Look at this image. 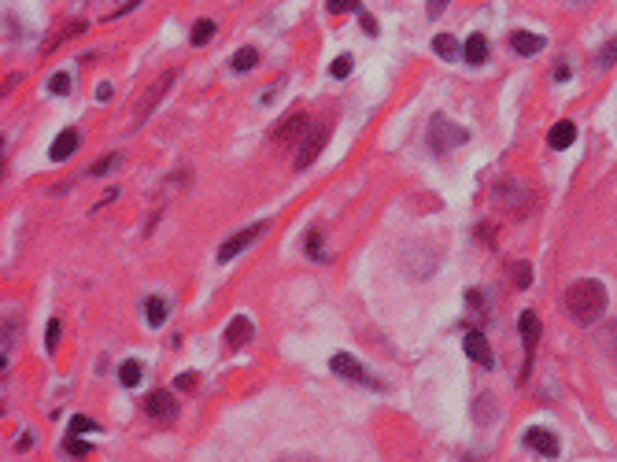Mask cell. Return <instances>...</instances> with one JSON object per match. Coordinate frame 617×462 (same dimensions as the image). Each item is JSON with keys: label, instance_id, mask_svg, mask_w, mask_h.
I'll return each mask as SVG.
<instances>
[{"label": "cell", "instance_id": "cell-1", "mask_svg": "<svg viewBox=\"0 0 617 462\" xmlns=\"http://www.w3.org/2000/svg\"><path fill=\"white\" fill-rule=\"evenodd\" d=\"M566 311L580 326H595L606 315V285L595 277H580L566 288Z\"/></svg>", "mask_w": 617, "mask_h": 462}, {"label": "cell", "instance_id": "cell-2", "mask_svg": "<svg viewBox=\"0 0 617 462\" xmlns=\"http://www.w3.org/2000/svg\"><path fill=\"white\" fill-rule=\"evenodd\" d=\"M425 141H429V148L436 156H443V152H451V148L466 145L470 141V130H466V126H459V122H451L448 115H432L429 130H425Z\"/></svg>", "mask_w": 617, "mask_h": 462}, {"label": "cell", "instance_id": "cell-3", "mask_svg": "<svg viewBox=\"0 0 617 462\" xmlns=\"http://www.w3.org/2000/svg\"><path fill=\"white\" fill-rule=\"evenodd\" d=\"M329 370H333V373H340V378H344V381H351V385L381 389V381H374V378H370V370H366L355 355H348V351H337V355L329 359Z\"/></svg>", "mask_w": 617, "mask_h": 462}, {"label": "cell", "instance_id": "cell-4", "mask_svg": "<svg viewBox=\"0 0 617 462\" xmlns=\"http://www.w3.org/2000/svg\"><path fill=\"white\" fill-rule=\"evenodd\" d=\"M326 141H329V126H311V133L300 141V152H296V170H307L315 159L322 156V148H326Z\"/></svg>", "mask_w": 617, "mask_h": 462}, {"label": "cell", "instance_id": "cell-5", "mask_svg": "<svg viewBox=\"0 0 617 462\" xmlns=\"http://www.w3.org/2000/svg\"><path fill=\"white\" fill-rule=\"evenodd\" d=\"M266 225H270V222H255V225H248V230L233 233V237L219 248V263H233L237 255H241V252L248 248V244H255L259 237H263V233H266Z\"/></svg>", "mask_w": 617, "mask_h": 462}, {"label": "cell", "instance_id": "cell-6", "mask_svg": "<svg viewBox=\"0 0 617 462\" xmlns=\"http://www.w3.org/2000/svg\"><path fill=\"white\" fill-rule=\"evenodd\" d=\"M145 411L151 422H174L178 418V400H174V392H167V389H156L145 400Z\"/></svg>", "mask_w": 617, "mask_h": 462}, {"label": "cell", "instance_id": "cell-7", "mask_svg": "<svg viewBox=\"0 0 617 462\" xmlns=\"http://www.w3.org/2000/svg\"><path fill=\"white\" fill-rule=\"evenodd\" d=\"M525 447L528 451H536V455H544V459H558V436L551 433V429H540V425H533V429H525Z\"/></svg>", "mask_w": 617, "mask_h": 462}, {"label": "cell", "instance_id": "cell-8", "mask_svg": "<svg viewBox=\"0 0 617 462\" xmlns=\"http://www.w3.org/2000/svg\"><path fill=\"white\" fill-rule=\"evenodd\" d=\"M303 130H307V111H288V119L274 126L270 141L274 145H288V141H303Z\"/></svg>", "mask_w": 617, "mask_h": 462}, {"label": "cell", "instance_id": "cell-9", "mask_svg": "<svg viewBox=\"0 0 617 462\" xmlns=\"http://www.w3.org/2000/svg\"><path fill=\"white\" fill-rule=\"evenodd\" d=\"M462 348H466V355H470L473 362H481L484 370H492V367H495L492 344H488V337H484L481 329H470V333H466V340H462Z\"/></svg>", "mask_w": 617, "mask_h": 462}, {"label": "cell", "instance_id": "cell-10", "mask_svg": "<svg viewBox=\"0 0 617 462\" xmlns=\"http://www.w3.org/2000/svg\"><path fill=\"white\" fill-rule=\"evenodd\" d=\"M255 337V322L248 315H237L230 318V326H225V348H244V344H252Z\"/></svg>", "mask_w": 617, "mask_h": 462}, {"label": "cell", "instance_id": "cell-11", "mask_svg": "<svg viewBox=\"0 0 617 462\" xmlns=\"http://www.w3.org/2000/svg\"><path fill=\"white\" fill-rule=\"evenodd\" d=\"M174 78H178V74H174V71H167L163 78H159V82L148 89V96H145V100H140V107H137V126H145V119L151 115V107H156V104L167 96V89H170V82H174Z\"/></svg>", "mask_w": 617, "mask_h": 462}, {"label": "cell", "instance_id": "cell-12", "mask_svg": "<svg viewBox=\"0 0 617 462\" xmlns=\"http://www.w3.org/2000/svg\"><path fill=\"white\" fill-rule=\"evenodd\" d=\"M78 145H82V133H78V130H63V133L56 137V141H52L48 159H52V163H63L67 156L78 152Z\"/></svg>", "mask_w": 617, "mask_h": 462}, {"label": "cell", "instance_id": "cell-13", "mask_svg": "<svg viewBox=\"0 0 617 462\" xmlns=\"http://www.w3.org/2000/svg\"><path fill=\"white\" fill-rule=\"evenodd\" d=\"M510 48L517 52V56H536V52L547 48V41L540 34H528V30H514V34H510Z\"/></svg>", "mask_w": 617, "mask_h": 462}, {"label": "cell", "instance_id": "cell-14", "mask_svg": "<svg viewBox=\"0 0 617 462\" xmlns=\"http://www.w3.org/2000/svg\"><path fill=\"white\" fill-rule=\"evenodd\" d=\"M577 141V126H573L569 119H562V122H555L551 126V133H547V145L555 148V152H566V148Z\"/></svg>", "mask_w": 617, "mask_h": 462}, {"label": "cell", "instance_id": "cell-15", "mask_svg": "<svg viewBox=\"0 0 617 462\" xmlns=\"http://www.w3.org/2000/svg\"><path fill=\"white\" fill-rule=\"evenodd\" d=\"M517 329H522V340H525V355L533 359V348H536V340H540V318H536V311H522Z\"/></svg>", "mask_w": 617, "mask_h": 462}, {"label": "cell", "instance_id": "cell-16", "mask_svg": "<svg viewBox=\"0 0 617 462\" xmlns=\"http://www.w3.org/2000/svg\"><path fill=\"white\" fill-rule=\"evenodd\" d=\"M462 59H466L470 67H481V63L488 59V37L470 34V37H466V45H462Z\"/></svg>", "mask_w": 617, "mask_h": 462}, {"label": "cell", "instance_id": "cell-17", "mask_svg": "<svg viewBox=\"0 0 617 462\" xmlns=\"http://www.w3.org/2000/svg\"><path fill=\"white\" fill-rule=\"evenodd\" d=\"M326 233H322V225H315V230H307V237H303V252L311 255L315 263H329V252H326Z\"/></svg>", "mask_w": 617, "mask_h": 462}, {"label": "cell", "instance_id": "cell-18", "mask_svg": "<svg viewBox=\"0 0 617 462\" xmlns=\"http://www.w3.org/2000/svg\"><path fill=\"white\" fill-rule=\"evenodd\" d=\"M595 340H599V348L617 362V322H602L599 333H595Z\"/></svg>", "mask_w": 617, "mask_h": 462}, {"label": "cell", "instance_id": "cell-19", "mask_svg": "<svg viewBox=\"0 0 617 462\" xmlns=\"http://www.w3.org/2000/svg\"><path fill=\"white\" fill-rule=\"evenodd\" d=\"M167 311H170V307H167V299H159V296H148V299H145V318H148V326H151V329L167 322Z\"/></svg>", "mask_w": 617, "mask_h": 462}, {"label": "cell", "instance_id": "cell-20", "mask_svg": "<svg viewBox=\"0 0 617 462\" xmlns=\"http://www.w3.org/2000/svg\"><path fill=\"white\" fill-rule=\"evenodd\" d=\"M432 52H436L440 59H459L462 45H459V41H454L451 34H436V37H432Z\"/></svg>", "mask_w": 617, "mask_h": 462}, {"label": "cell", "instance_id": "cell-21", "mask_svg": "<svg viewBox=\"0 0 617 462\" xmlns=\"http://www.w3.org/2000/svg\"><path fill=\"white\" fill-rule=\"evenodd\" d=\"M140 373H145V370H140V362H137V359L118 362V381H122L126 389H137V385H140Z\"/></svg>", "mask_w": 617, "mask_h": 462}, {"label": "cell", "instance_id": "cell-22", "mask_svg": "<svg viewBox=\"0 0 617 462\" xmlns=\"http://www.w3.org/2000/svg\"><path fill=\"white\" fill-rule=\"evenodd\" d=\"M214 30H219V23H214V19H200V23L192 26L189 41H192V45H196V48H200V45H208V41L214 37Z\"/></svg>", "mask_w": 617, "mask_h": 462}, {"label": "cell", "instance_id": "cell-23", "mask_svg": "<svg viewBox=\"0 0 617 462\" xmlns=\"http://www.w3.org/2000/svg\"><path fill=\"white\" fill-rule=\"evenodd\" d=\"M255 63H259V52H255V48H237V52H233V63H230V67H233L237 74H244V71H252Z\"/></svg>", "mask_w": 617, "mask_h": 462}, {"label": "cell", "instance_id": "cell-24", "mask_svg": "<svg viewBox=\"0 0 617 462\" xmlns=\"http://www.w3.org/2000/svg\"><path fill=\"white\" fill-rule=\"evenodd\" d=\"M614 63H617V37H614V41H606V45L595 52V67H602V71H606V67H614Z\"/></svg>", "mask_w": 617, "mask_h": 462}, {"label": "cell", "instance_id": "cell-25", "mask_svg": "<svg viewBox=\"0 0 617 462\" xmlns=\"http://www.w3.org/2000/svg\"><path fill=\"white\" fill-rule=\"evenodd\" d=\"M118 163H122V152H111V156H104L100 163H93L89 170H85V174H93V178H104L107 170H115Z\"/></svg>", "mask_w": 617, "mask_h": 462}, {"label": "cell", "instance_id": "cell-26", "mask_svg": "<svg viewBox=\"0 0 617 462\" xmlns=\"http://www.w3.org/2000/svg\"><path fill=\"white\" fill-rule=\"evenodd\" d=\"M82 433H100V422H93V418H85V414H74L71 418V436H82Z\"/></svg>", "mask_w": 617, "mask_h": 462}, {"label": "cell", "instance_id": "cell-27", "mask_svg": "<svg viewBox=\"0 0 617 462\" xmlns=\"http://www.w3.org/2000/svg\"><path fill=\"white\" fill-rule=\"evenodd\" d=\"M492 407H495V400H492V396H481V400L473 403V418H477V422H492V418H495V411H492Z\"/></svg>", "mask_w": 617, "mask_h": 462}, {"label": "cell", "instance_id": "cell-28", "mask_svg": "<svg viewBox=\"0 0 617 462\" xmlns=\"http://www.w3.org/2000/svg\"><path fill=\"white\" fill-rule=\"evenodd\" d=\"M48 93H52V96H67V93H71V74H67V71L52 74V82H48Z\"/></svg>", "mask_w": 617, "mask_h": 462}, {"label": "cell", "instance_id": "cell-29", "mask_svg": "<svg viewBox=\"0 0 617 462\" xmlns=\"http://www.w3.org/2000/svg\"><path fill=\"white\" fill-rule=\"evenodd\" d=\"M59 337H63V322L52 318L48 322V333H45V351H56L59 348Z\"/></svg>", "mask_w": 617, "mask_h": 462}, {"label": "cell", "instance_id": "cell-30", "mask_svg": "<svg viewBox=\"0 0 617 462\" xmlns=\"http://www.w3.org/2000/svg\"><path fill=\"white\" fill-rule=\"evenodd\" d=\"M326 12L329 15H348V12H362V8H359V0H329Z\"/></svg>", "mask_w": 617, "mask_h": 462}, {"label": "cell", "instance_id": "cell-31", "mask_svg": "<svg viewBox=\"0 0 617 462\" xmlns=\"http://www.w3.org/2000/svg\"><path fill=\"white\" fill-rule=\"evenodd\" d=\"M514 285H517V288H528V285H533V266H528V263H514Z\"/></svg>", "mask_w": 617, "mask_h": 462}, {"label": "cell", "instance_id": "cell-32", "mask_svg": "<svg viewBox=\"0 0 617 462\" xmlns=\"http://www.w3.org/2000/svg\"><path fill=\"white\" fill-rule=\"evenodd\" d=\"M329 74H333V78H348V74H351V56H337V59H333V67H329Z\"/></svg>", "mask_w": 617, "mask_h": 462}, {"label": "cell", "instance_id": "cell-33", "mask_svg": "<svg viewBox=\"0 0 617 462\" xmlns=\"http://www.w3.org/2000/svg\"><path fill=\"white\" fill-rule=\"evenodd\" d=\"M196 381H200L196 373H178V378H174V389H178V392H192V389H196Z\"/></svg>", "mask_w": 617, "mask_h": 462}, {"label": "cell", "instance_id": "cell-34", "mask_svg": "<svg viewBox=\"0 0 617 462\" xmlns=\"http://www.w3.org/2000/svg\"><path fill=\"white\" fill-rule=\"evenodd\" d=\"M67 451L74 459H82V455H89V444L85 440H78V436H67Z\"/></svg>", "mask_w": 617, "mask_h": 462}, {"label": "cell", "instance_id": "cell-35", "mask_svg": "<svg viewBox=\"0 0 617 462\" xmlns=\"http://www.w3.org/2000/svg\"><path fill=\"white\" fill-rule=\"evenodd\" d=\"M466 299H470V307H481V311L488 307V296H484L481 288H466Z\"/></svg>", "mask_w": 617, "mask_h": 462}, {"label": "cell", "instance_id": "cell-36", "mask_svg": "<svg viewBox=\"0 0 617 462\" xmlns=\"http://www.w3.org/2000/svg\"><path fill=\"white\" fill-rule=\"evenodd\" d=\"M359 26H362L370 37H377V19H374L370 12H359Z\"/></svg>", "mask_w": 617, "mask_h": 462}, {"label": "cell", "instance_id": "cell-37", "mask_svg": "<svg viewBox=\"0 0 617 462\" xmlns=\"http://www.w3.org/2000/svg\"><path fill=\"white\" fill-rule=\"evenodd\" d=\"M15 447H19V451H30V447H34V433H30V429H23V433H19V440H15Z\"/></svg>", "mask_w": 617, "mask_h": 462}, {"label": "cell", "instance_id": "cell-38", "mask_svg": "<svg viewBox=\"0 0 617 462\" xmlns=\"http://www.w3.org/2000/svg\"><path fill=\"white\" fill-rule=\"evenodd\" d=\"M448 4H451V0H429V19H440Z\"/></svg>", "mask_w": 617, "mask_h": 462}, {"label": "cell", "instance_id": "cell-39", "mask_svg": "<svg viewBox=\"0 0 617 462\" xmlns=\"http://www.w3.org/2000/svg\"><path fill=\"white\" fill-rule=\"evenodd\" d=\"M281 462H318V459L315 455H285Z\"/></svg>", "mask_w": 617, "mask_h": 462}, {"label": "cell", "instance_id": "cell-40", "mask_svg": "<svg viewBox=\"0 0 617 462\" xmlns=\"http://www.w3.org/2000/svg\"><path fill=\"white\" fill-rule=\"evenodd\" d=\"M555 78H558V82L569 78V67H566V63H558V67H555Z\"/></svg>", "mask_w": 617, "mask_h": 462}, {"label": "cell", "instance_id": "cell-41", "mask_svg": "<svg viewBox=\"0 0 617 462\" xmlns=\"http://www.w3.org/2000/svg\"><path fill=\"white\" fill-rule=\"evenodd\" d=\"M96 100H111V85H100V89H96Z\"/></svg>", "mask_w": 617, "mask_h": 462}, {"label": "cell", "instance_id": "cell-42", "mask_svg": "<svg viewBox=\"0 0 617 462\" xmlns=\"http://www.w3.org/2000/svg\"><path fill=\"white\" fill-rule=\"evenodd\" d=\"M573 4H584V0H573Z\"/></svg>", "mask_w": 617, "mask_h": 462}]
</instances>
